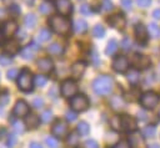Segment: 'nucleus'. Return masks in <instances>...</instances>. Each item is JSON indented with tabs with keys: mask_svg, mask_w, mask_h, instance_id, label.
Segmentation results:
<instances>
[{
	"mask_svg": "<svg viewBox=\"0 0 160 148\" xmlns=\"http://www.w3.org/2000/svg\"><path fill=\"white\" fill-rule=\"evenodd\" d=\"M159 71H160V70H159Z\"/></svg>",
	"mask_w": 160,
	"mask_h": 148,
	"instance_id": "63",
	"label": "nucleus"
},
{
	"mask_svg": "<svg viewBox=\"0 0 160 148\" xmlns=\"http://www.w3.org/2000/svg\"><path fill=\"white\" fill-rule=\"evenodd\" d=\"M108 22L115 29H124V26L126 24V19L122 14H115L108 19Z\"/></svg>",
	"mask_w": 160,
	"mask_h": 148,
	"instance_id": "16",
	"label": "nucleus"
},
{
	"mask_svg": "<svg viewBox=\"0 0 160 148\" xmlns=\"http://www.w3.org/2000/svg\"><path fill=\"white\" fill-rule=\"evenodd\" d=\"M78 133L80 134V136H88L89 134V132H90V126L85 122V121H81L79 124H78Z\"/></svg>",
	"mask_w": 160,
	"mask_h": 148,
	"instance_id": "28",
	"label": "nucleus"
},
{
	"mask_svg": "<svg viewBox=\"0 0 160 148\" xmlns=\"http://www.w3.org/2000/svg\"><path fill=\"white\" fill-rule=\"evenodd\" d=\"M51 10H52V7H51L50 2H48V1H44V2L40 4V6H39V11H40V14H42V15L50 14Z\"/></svg>",
	"mask_w": 160,
	"mask_h": 148,
	"instance_id": "34",
	"label": "nucleus"
},
{
	"mask_svg": "<svg viewBox=\"0 0 160 148\" xmlns=\"http://www.w3.org/2000/svg\"><path fill=\"white\" fill-rule=\"evenodd\" d=\"M48 52L50 55H52V56H59V55H61L64 52V46L58 44V42H54L48 47Z\"/></svg>",
	"mask_w": 160,
	"mask_h": 148,
	"instance_id": "22",
	"label": "nucleus"
},
{
	"mask_svg": "<svg viewBox=\"0 0 160 148\" xmlns=\"http://www.w3.org/2000/svg\"><path fill=\"white\" fill-rule=\"evenodd\" d=\"M110 126L114 131H120L121 129V118H120V116H114L110 119Z\"/></svg>",
	"mask_w": 160,
	"mask_h": 148,
	"instance_id": "33",
	"label": "nucleus"
},
{
	"mask_svg": "<svg viewBox=\"0 0 160 148\" xmlns=\"http://www.w3.org/2000/svg\"><path fill=\"white\" fill-rule=\"evenodd\" d=\"M120 118H121V129H124L126 132H132L136 129L138 123L134 117H131L129 114H122V116H120Z\"/></svg>",
	"mask_w": 160,
	"mask_h": 148,
	"instance_id": "11",
	"label": "nucleus"
},
{
	"mask_svg": "<svg viewBox=\"0 0 160 148\" xmlns=\"http://www.w3.org/2000/svg\"><path fill=\"white\" fill-rule=\"evenodd\" d=\"M159 117H160V111H159Z\"/></svg>",
	"mask_w": 160,
	"mask_h": 148,
	"instance_id": "61",
	"label": "nucleus"
},
{
	"mask_svg": "<svg viewBox=\"0 0 160 148\" xmlns=\"http://www.w3.org/2000/svg\"><path fill=\"white\" fill-rule=\"evenodd\" d=\"M160 97L158 93L152 92V91H148L145 93H142V96L140 97V103L144 108L146 109H152L159 104Z\"/></svg>",
	"mask_w": 160,
	"mask_h": 148,
	"instance_id": "4",
	"label": "nucleus"
},
{
	"mask_svg": "<svg viewBox=\"0 0 160 148\" xmlns=\"http://www.w3.org/2000/svg\"><path fill=\"white\" fill-rule=\"evenodd\" d=\"M126 78L128 81L131 83V85H136L139 81H140V72L136 70V68H132V70H128L126 71Z\"/></svg>",
	"mask_w": 160,
	"mask_h": 148,
	"instance_id": "21",
	"label": "nucleus"
},
{
	"mask_svg": "<svg viewBox=\"0 0 160 148\" xmlns=\"http://www.w3.org/2000/svg\"><path fill=\"white\" fill-rule=\"evenodd\" d=\"M36 65H38V68L40 70V72H42V73H49L54 70V62L49 57H42V58L38 60Z\"/></svg>",
	"mask_w": 160,
	"mask_h": 148,
	"instance_id": "14",
	"label": "nucleus"
},
{
	"mask_svg": "<svg viewBox=\"0 0 160 148\" xmlns=\"http://www.w3.org/2000/svg\"><path fill=\"white\" fill-rule=\"evenodd\" d=\"M29 148H42V146L40 143H38V142H31L29 144Z\"/></svg>",
	"mask_w": 160,
	"mask_h": 148,
	"instance_id": "54",
	"label": "nucleus"
},
{
	"mask_svg": "<svg viewBox=\"0 0 160 148\" xmlns=\"http://www.w3.org/2000/svg\"><path fill=\"white\" fill-rule=\"evenodd\" d=\"M72 27L76 34H85L88 31V22L84 19H78V20H75Z\"/></svg>",
	"mask_w": 160,
	"mask_h": 148,
	"instance_id": "20",
	"label": "nucleus"
},
{
	"mask_svg": "<svg viewBox=\"0 0 160 148\" xmlns=\"http://www.w3.org/2000/svg\"><path fill=\"white\" fill-rule=\"evenodd\" d=\"M118 51V42H116V40H110L109 42H108V45H106V49H105V53L108 55V56H111V55H114L115 52Z\"/></svg>",
	"mask_w": 160,
	"mask_h": 148,
	"instance_id": "26",
	"label": "nucleus"
},
{
	"mask_svg": "<svg viewBox=\"0 0 160 148\" xmlns=\"http://www.w3.org/2000/svg\"><path fill=\"white\" fill-rule=\"evenodd\" d=\"M50 27L54 32L60 34V35H66L70 31V21L65 17V16H52L49 20Z\"/></svg>",
	"mask_w": 160,
	"mask_h": 148,
	"instance_id": "2",
	"label": "nucleus"
},
{
	"mask_svg": "<svg viewBox=\"0 0 160 148\" xmlns=\"http://www.w3.org/2000/svg\"><path fill=\"white\" fill-rule=\"evenodd\" d=\"M1 148H8V147H5V146H4V147H1Z\"/></svg>",
	"mask_w": 160,
	"mask_h": 148,
	"instance_id": "60",
	"label": "nucleus"
},
{
	"mask_svg": "<svg viewBox=\"0 0 160 148\" xmlns=\"http://www.w3.org/2000/svg\"><path fill=\"white\" fill-rule=\"evenodd\" d=\"M55 7L58 12L62 16H68L72 11V4L70 0H56L55 1Z\"/></svg>",
	"mask_w": 160,
	"mask_h": 148,
	"instance_id": "10",
	"label": "nucleus"
},
{
	"mask_svg": "<svg viewBox=\"0 0 160 148\" xmlns=\"http://www.w3.org/2000/svg\"><path fill=\"white\" fill-rule=\"evenodd\" d=\"M112 88H114V80L111 76L108 75H100L92 82V90L99 96L109 95L112 91Z\"/></svg>",
	"mask_w": 160,
	"mask_h": 148,
	"instance_id": "1",
	"label": "nucleus"
},
{
	"mask_svg": "<svg viewBox=\"0 0 160 148\" xmlns=\"http://www.w3.org/2000/svg\"><path fill=\"white\" fill-rule=\"evenodd\" d=\"M155 133H156V127L152 126V124L146 126V127L144 128V131H142V136H144L145 138H152V137L155 136Z\"/></svg>",
	"mask_w": 160,
	"mask_h": 148,
	"instance_id": "29",
	"label": "nucleus"
},
{
	"mask_svg": "<svg viewBox=\"0 0 160 148\" xmlns=\"http://www.w3.org/2000/svg\"><path fill=\"white\" fill-rule=\"evenodd\" d=\"M6 75H8V78H9V80H15V78L19 76V71H18L16 68H10V70L6 72Z\"/></svg>",
	"mask_w": 160,
	"mask_h": 148,
	"instance_id": "41",
	"label": "nucleus"
},
{
	"mask_svg": "<svg viewBox=\"0 0 160 148\" xmlns=\"http://www.w3.org/2000/svg\"><path fill=\"white\" fill-rule=\"evenodd\" d=\"M8 101H9V96L6 93L2 95V96H0V106H5L8 103Z\"/></svg>",
	"mask_w": 160,
	"mask_h": 148,
	"instance_id": "53",
	"label": "nucleus"
},
{
	"mask_svg": "<svg viewBox=\"0 0 160 148\" xmlns=\"http://www.w3.org/2000/svg\"><path fill=\"white\" fill-rule=\"evenodd\" d=\"M50 37H51V34H50V31H49L48 29H42V30H40L39 34H38V40H39L40 42H45V41L50 40Z\"/></svg>",
	"mask_w": 160,
	"mask_h": 148,
	"instance_id": "31",
	"label": "nucleus"
},
{
	"mask_svg": "<svg viewBox=\"0 0 160 148\" xmlns=\"http://www.w3.org/2000/svg\"><path fill=\"white\" fill-rule=\"evenodd\" d=\"M45 143H46V146L49 148H58V146H59L58 139L55 137H50V136L45 138Z\"/></svg>",
	"mask_w": 160,
	"mask_h": 148,
	"instance_id": "36",
	"label": "nucleus"
},
{
	"mask_svg": "<svg viewBox=\"0 0 160 148\" xmlns=\"http://www.w3.org/2000/svg\"><path fill=\"white\" fill-rule=\"evenodd\" d=\"M46 82H48V78H46V76H44V75H38V76L34 77V85H35V86L44 87V86L46 85Z\"/></svg>",
	"mask_w": 160,
	"mask_h": 148,
	"instance_id": "35",
	"label": "nucleus"
},
{
	"mask_svg": "<svg viewBox=\"0 0 160 148\" xmlns=\"http://www.w3.org/2000/svg\"><path fill=\"white\" fill-rule=\"evenodd\" d=\"M60 91H61L62 97L71 98V97H74V96L78 93V85H76V82L72 81V80H66V81H64V82L61 83Z\"/></svg>",
	"mask_w": 160,
	"mask_h": 148,
	"instance_id": "6",
	"label": "nucleus"
},
{
	"mask_svg": "<svg viewBox=\"0 0 160 148\" xmlns=\"http://www.w3.org/2000/svg\"><path fill=\"white\" fill-rule=\"evenodd\" d=\"M51 132H52V134L54 136H56V137H64V136H66V133H68V124L64 122V121H56L55 123H54V126H52V128H51Z\"/></svg>",
	"mask_w": 160,
	"mask_h": 148,
	"instance_id": "15",
	"label": "nucleus"
},
{
	"mask_svg": "<svg viewBox=\"0 0 160 148\" xmlns=\"http://www.w3.org/2000/svg\"><path fill=\"white\" fill-rule=\"evenodd\" d=\"M152 16H154L155 19H160V9L154 10V11H152Z\"/></svg>",
	"mask_w": 160,
	"mask_h": 148,
	"instance_id": "56",
	"label": "nucleus"
},
{
	"mask_svg": "<svg viewBox=\"0 0 160 148\" xmlns=\"http://www.w3.org/2000/svg\"><path fill=\"white\" fill-rule=\"evenodd\" d=\"M14 129L16 133H22L24 132V126L20 122H14Z\"/></svg>",
	"mask_w": 160,
	"mask_h": 148,
	"instance_id": "48",
	"label": "nucleus"
},
{
	"mask_svg": "<svg viewBox=\"0 0 160 148\" xmlns=\"http://www.w3.org/2000/svg\"><path fill=\"white\" fill-rule=\"evenodd\" d=\"M89 99L85 95H75L74 97L70 98V106L71 109L75 112H84L89 108Z\"/></svg>",
	"mask_w": 160,
	"mask_h": 148,
	"instance_id": "5",
	"label": "nucleus"
},
{
	"mask_svg": "<svg viewBox=\"0 0 160 148\" xmlns=\"http://www.w3.org/2000/svg\"><path fill=\"white\" fill-rule=\"evenodd\" d=\"M110 104H111L112 108L116 109V111L122 109V108L125 107V102H124L122 97H120V96H112L111 99H110Z\"/></svg>",
	"mask_w": 160,
	"mask_h": 148,
	"instance_id": "23",
	"label": "nucleus"
},
{
	"mask_svg": "<svg viewBox=\"0 0 160 148\" xmlns=\"http://www.w3.org/2000/svg\"><path fill=\"white\" fill-rule=\"evenodd\" d=\"M5 16H6V10L2 9V7H0V20H2Z\"/></svg>",
	"mask_w": 160,
	"mask_h": 148,
	"instance_id": "57",
	"label": "nucleus"
},
{
	"mask_svg": "<svg viewBox=\"0 0 160 148\" xmlns=\"http://www.w3.org/2000/svg\"><path fill=\"white\" fill-rule=\"evenodd\" d=\"M136 4L140 7H148L151 4V0H136Z\"/></svg>",
	"mask_w": 160,
	"mask_h": 148,
	"instance_id": "51",
	"label": "nucleus"
},
{
	"mask_svg": "<svg viewBox=\"0 0 160 148\" xmlns=\"http://www.w3.org/2000/svg\"><path fill=\"white\" fill-rule=\"evenodd\" d=\"M18 87L24 92H29L32 90L34 77H32V73L28 68H24L18 76Z\"/></svg>",
	"mask_w": 160,
	"mask_h": 148,
	"instance_id": "3",
	"label": "nucleus"
},
{
	"mask_svg": "<svg viewBox=\"0 0 160 148\" xmlns=\"http://www.w3.org/2000/svg\"><path fill=\"white\" fill-rule=\"evenodd\" d=\"M121 47L124 49V50H130V47H131V41H130V39H124L122 40V42H121Z\"/></svg>",
	"mask_w": 160,
	"mask_h": 148,
	"instance_id": "47",
	"label": "nucleus"
},
{
	"mask_svg": "<svg viewBox=\"0 0 160 148\" xmlns=\"http://www.w3.org/2000/svg\"><path fill=\"white\" fill-rule=\"evenodd\" d=\"M18 32V24L14 21V20H9V21H5L1 26V34L4 35V37H12L15 34Z\"/></svg>",
	"mask_w": 160,
	"mask_h": 148,
	"instance_id": "8",
	"label": "nucleus"
},
{
	"mask_svg": "<svg viewBox=\"0 0 160 148\" xmlns=\"http://www.w3.org/2000/svg\"><path fill=\"white\" fill-rule=\"evenodd\" d=\"M51 118H52V112H51V111H45V112H42V114L40 116V121H41V122H45V123L50 122Z\"/></svg>",
	"mask_w": 160,
	"mask_h": 148,
	"instance_id": "38",
	"label": "nucleus"
},
{
	"mask_svg": "<svg viewBox=\"0 0 160 148\" xmlns=\"http://www.w3.org/2000/svg\"><path fill=\"white\" fill-rule=\"evenodd\" d=\"M114 7V4L111 0H102V10L104 11H111Z\"/></svg>",
	"mask_w": 160,
	"mask_h": 148,
	"instance_id": "40",
	"label": "nucleus"
},
{
	"mask_svg": "<svg viewBox=\"0 0 160 148\" xmlns=\"http://www.w3.org/2000/svg\"><path fill=\"white\" fill-rule=\"evenodd\" d=\"M0 36H1V31H0Z\"/></svg>",
	"mask_w": 160,
	"mask_h": 148,
	"instance_id": "62",
	"label": "nucleus"
},
{
	"mask_svg": "<svg viewBox=\"0 0 160 148\" xmlns=\"http://www.w3.org/2000/svg\"><path fill=\"white\" fill-rule=\"evenodd\" d=\"M140 142H141V137H140L139 133H134V134L130 136V138H129V143H130V146H138Z\"/></svg>",
	"mask_w": 160,
	"mask_h": 148,
	"instance_id": "37",
	"label": "nucleus"
},
{
	"mask_svg": "<svg viewBox=\"0 0 160 148\" xmlns=\"http://www.w3.org/2000/svg\"><path fill=\"white\" fill-rule=\"evenodd\" d=\"M92 35H94L95 37H98V39L104 37V36H105V29H104V26L100 25V24L95 25L94 29H92Z\"/></svg>",
	"mask_w": 160,
	"mask_h": 148,
	"instance_id": "30",
	"label": "nucleus"
},
{
	"mask_svg": "<svg viewBox=\"0 0 160 148\" xmlns=\"http://www.w3.org/2000/svg\"><path fill=\"white\" fill-rule=\"evenodd\" d=\"M32 106H34L35 108H41V107L44 106V99H42L41 97H36V98H34V101H32Z\"/></svg>",
	"mask_w": 160,
	"mask_h": 148,
	"instance_id": "45",
	"label": "nucleus"
},
{
	"mask_svg": "<svg viewBox=\"0 0 160 148\" xmlns=\"http://www.w3.org/2000/svg\"><path fill=\"white\" fill-rule=\"evenodd\" d=\"M76 112L75 111H66V113H65V118H66V121L68 122H74L75 119H76Z\"/></svg>",
	"mask_w": 160,
	"mask_h": 148,
	"instance_id": "39",
	"label": "nucleus"
},
{
	"mask_svg": "<svg viewBox=\"0 0 160 148\" xmlns=\"http://www.w3.org/2000/svg\"><path fill=\"white\" fill-rule=\"evenodd\" d=\"M34 50L28 45V46H25L24 49H21V51H20V55H21V57L24 58V60H32L34 58Z\"/></svg>",
	"mask_w": 160,
	"mask_h": 148,
	"instance_id": "27",
	"label": "nucleus"
},
{
	"mask_svg": "<svg viewBox=\"0 0 160 148\" xmlns=\"http://www.w3.org/2000/svg\"><path fill=\"white\" fill-rule=\"evenodd\" d=\"M29 46H30V47H31V49H32L34 51H38V50L40 49V46H39V45H38L36 42H31V44H30Z\"/></svg>",
	"mask_w": 160,
	"mask_h": 148,
	"instance_id": "55",
	"label": "nucleus"
},
{
	"mask_svg": "<svg viewBox=\"0 0 160 148\" xmlns=\"http://www.w3.org/2000/svg\"><path fill=\"white\" fill-rule=\"evenodd\" d=\"M11 57L10 56H5V55H2V56H0V65L1 66H8V65H10L11 63Z\"/></svg>",
	"mask_w": 160,
	"mask_h": 148,
	"instance_id": "42",
	"label": "nucleus"
},
{
	"mask_svg": "<svg viewBox=\"0 0 160 148\" xmlns=\"http://www.w3.org/2000/svg\"><path fill=\"white\" fill-rule=\"evenodd\" d=\"M112 148H131V146L128 141H119Z\"/></svg>",
	"mask_w": 160,
	"mask_h": 148,
	"instance_id": "43",
	"label": "nucleus"
},
{
	"mask_svg": "<svg viewBox=\"0 0 160 148\" xmlns=\"http://www.w3.org/2000/svg\"><path fill=\"white\" fill-rule=\"evenodd\" d=\"M148 148H160V146H159V144H151V146H149Z\"/></svg>",
	"mask_w": 160,
	"mask_h": 148,
	"instance_id": "59",
	"label": "nucleus"
},
{
	"mask_svg": "<svg viewBox=\"0 0 160 148\" xmlns=\"http://www.w3.org/2000/svg\"><path fill=\"white\" fill-rule=\"evenodd\" d=\"M8 136H9L8 137V146L12 147L16 143V136L15 134H8Z\"/></svg>",
	"mask_w": 160,
	"mask_h": 148,
	"instance_id": "50",
	"label": "nucleus"
},
{
	"mask_svg": "<svg viewBox=\"0 0 160 148\" xmlns=\"http://www.w3.org/2000/svg\"><path fill=\"white\" fill-rule=\"evenodd\" d=\"M131 63L132 66H135L136 68H140V70H144V68H148L151 63L149 56L146 55H142V53H134L132 55V58H131Z\"/></svg>",
	"mask_w": 160,
	"mask_h": 148,
	"instance_id": "7",
	"label": "nucleus"
},
{
	"mask_svg": "<svg viewBox=\"0 0 160 148\" xmlns=\"http://www.w3.org/2000/svg\"><path fill=\"white\" fill-rule=\"evenodd\" d=\"M148 34H149V36H151L154 39L160 37V27L158 26V24L150 22L149 26H148Z\"/></svg>",
	"mask_w": 160,
	"mask_h": 148,
	"instance_id": "24",
	"label": "nucleus"
},
{
	"mask_svg": "<svg viewBox=\"0 0 160 148\" xmlns=\"http://www.w3.org/2000/svg\"><path fill=\"white\" fill-rule=\"evenodd\" d=\"M131 0H121V5L124 6V9H126V10H130L131 9Z\"/></svg>",
	"mask_w": 160,
	"mask_h": 148,
	"instance_id": "52",
	"label": "nucleus"
},
{
	"mask_svg": "<svg viewBox=\"0 0 160 148\" xmlns=\"http://www.w3.org/2000/svg\"><path fill=\"white\" fill-rule=\"evenodd\" d=\"M80 12H81L82 15H90V12H91L90 5H88V4L81 5V6H80Z\"/></svg>",
	"mask_w": 160,
	"mask_h": 148,
	"instance_id": "44",
	"label": "nucleus"
},
{
	"mask_svg": "<svg viewBox=\"0 0 160 148\" xmlns=\"http://www.w3.org/2000/svg\"><path fill=\"white\" fill-rule=\"evenodd\" d=\"M5 133H6V131H5V129H1V131H0V138H2Z\"/></svg>",
	"mask_w": 160,
	"mask_h": 148,
	"instance_id": "58",
	"label": "nucleus"
},
{
	"mask_svg": "<svg viewBox=\"0 0 160 148\" xmlns=\"http://www.w3.org/2000/svg\"><path fill=\"white\" fill-rule=\"evenodd\" d=\"M36 22H38V19L34 14H28L24 19V24L28 29H34L36 26Z\"/></svg>",
	"mask_w": 160,
	"mask_h": 148,
	"instance_id": "25",
	"label": "nucleus"
},
{
	"mask_svg": "<svg viewBox=\"0 0 160 148\" xmlns=\"http://www.w3.org/2000/svg\"><path fill=\"white\" fill-rule=\"evenodd\" d=\"M112 68L119 72V73H124L129 70V60L125 56H118L114 58L112 61Z\"/></svg>",
	"mask_w": 160,
	"mask_h": 148,
	"instance_id": "9",
	"label": "nucleus"
},
{
	"mask_svg": "<svg viewBox=\"0 0 160 148\" xmlns=\"http://www.w3.org/2000/svg\"><path fill=\"white\" fill-rule=\"evenodd\" d=\"M85 70H86V65L81 61H78L75 62L72 66H71V75L74 78H81L82 75L85 73Z\"/></svg>",
	"mask_w": 160,
	"mask_h": 148,
	"instance_id": "18",
	"label": "nucleus"
},
{
	"mask_svg": "<svg viewBox=\"0 0 160 148\" xmlns=\"http://www.w3.org/2000/svg\"><path fill=\"white\" fill-rule=\"evenodd\" d=\"M29 112H30V108H29V104H28L25 101H22V99L16 101V103H15V106H14V109H12V113H14L16 117H19V118L25 117Z\"/></svg>",
	"mask_w": 160,
	"mask_h": 148,
	"instance_id": "12",
	"label": "nucleus"
},
{
	"mask_svg": "<svg viewBox=\"0 0 160 148\" xmlns=\"http://www.w3.org/2000/svg\"><path fill=\"white\" fill-rule=\"evenodd\" d=\"M85 147H86V148H99V144H98V142L94 141V139H88V141L85 142Z\"/></svg>",
	"mask_w": 160,
	"mask_h": 148,
	"instance_id": "46",
	"label": "nucleus"
},
{
	"mask_svg": "<svg viewBox=\"0 0 160 148\" xmlns=\"http://www.w3.org/2000/svg\"><path fill=\"white\" fill-rule=\"evenodd\" d=\"M135 37H136V40H138L139 44H141V45L146 44L148 37H149V34H148V29L142 24H138L135 26Z\"/></svg>",
	"mask_w": 160,
	"mask_h": 148,
	"instance_id": "13",
	"label": "nucleus"
},
{
	"mask_svg": "<svg viewBox=\"0 0 160 148\" xmlns=\"http://www.w3.org/2000/svg\"><path fill=\"white\" fill-rule=\"evenodd\" d=\"M66 143H68L70 147L78 146V143H79V136H78V133H76V132H71V133L68 136Z\"/></svg>",
	"mask_w": 160,
	"mask_h": 148,
	"instance_id": "32",
	"label": "nucleus"
},
{
	"mask_svg": "<svg viewBox=\"0 0 160 148\" xmlns=\"http://www.w3.org/2000/svg\"><path fill=\"white\" fill-rule=\"evenodd\" d=\"M9 12L12 15H18V14H20V7L18 5H11L9 7Z\"/></svg>",
	"mask_w": 160,
	"mask_h": 148,
	"instance_id": "49",
	"label": "nucleus"
},
{
	"mask_svg": "<svg viewBox=\"0 0 160 148\" xmlns=\"http://www.w3.org/2000/svg\"><path fill=\"white\" fill-rule=\"evenodd\" d=\"M39 124H40V118H39L36 114L29 112V113L25 116V126H26L29 129H35V128L39 127Z\"/></svg>",
	"mask_w": 160,
	"mask_h": 148,
	"instance_id": "19",
	"label": "nucleus"
},
{
	"mask_svg": "<svg viewBox=\"0 0 160 148\" xmlns=\"http://www.w3.org/2000/svg\"><path fill=\"white\" fill-rule=\"evenodd\" d=\"M2 49H4V52L6 55L12 56V55H15V53H18L20 51V45L15 40H9V41H6L4 44V47Z\"/></svg>",
	"mask_w": 160,
	"mask_h": 148,
	"instance_id": "17",
	"label": "nucleus"
}]
</instances>
